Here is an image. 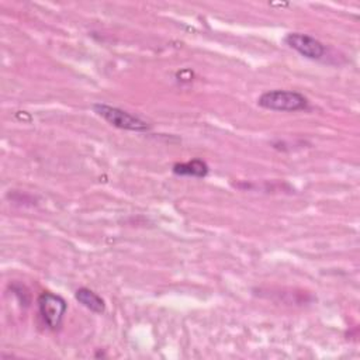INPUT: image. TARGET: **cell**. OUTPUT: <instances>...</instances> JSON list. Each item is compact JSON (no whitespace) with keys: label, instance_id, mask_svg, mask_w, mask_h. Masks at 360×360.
<instances>
[{"label":"cell","instance_id":"cell-2","mask_svg":"<svg viewBox=\"0 0 360 360\" xmlns=\"http://www.w3.org/2000/svg\"><path fill=\"white\" fill-rule=\"evenodd\" d=\"M93 110L97 115H100L103 120H105L112 127H117L120 129L132 131V132H143L149 129V125L146 121L141 120L139 117L121 110L118 107H112L104 103H96L93 105Z\"/></svg>","mask_w":360,"mask_h":360},{"label":"cell","instance_id":"cell-6","mask_svg":"<svg viewBox=\"0 0 360 360\" xmlns=\"http://www.w3.org/2000/svg\"><path fill=\"white\" fill-rule=\"evenodd\" d=\"M75 295H76V300L82 305H84L87 309H90L91 312H96V314L104 312L105 304H104L103 298L100 295H97L94 291L83 287V288H79Z\"/></svg>","mask_w":360,"mask_h":360},{"label":"cell","instance_id":"cell-3","mask_svg":"<svg viewBox=\"0 0 360 360\" xmlns=\"http://www.w3.org/2000/svg\"><path fill=\"white\" fill-rule=\"evenodd\" d=\"M38 309L44 322L51 329H58L63 321L68 305L60 295L52 292H42L38 297Z\"/></svg>","mask_w":360,"mask_h":360},{"label":"cell","instance_id":"cell-1","mask_svg":"<svg viewBox=\"0 0 360 360\" xmlns=\"http://www.w3.org/2000/svg\"><path fill=\"white\" fill-rule=\"evenodd\" d=\"M257 104L271 111H300L308 107V100L298 91L277 89L264 91L257 98Z\"/></svg>","mask_w":360,"mask_h":360},{"label":"cell","instance_id":"cell-5","mask_svg":"<svg viewBox=\"0 0 360 360\" xmlns=\"http://www.w3.org/2000/svg\"><path fill=\"white\" fill-rule=\"evenodd\" d=\"M173 173L177 176H190V177H204L208 173V166L201 159H193L186 163H176L173 166Z\"/></svg>","mask_w":360,"mask_h":360},{"label":"cell","instance_id":"cell-4","mask_svg":"<svg viewBox=\"0 0 360 360\" xmlns=\"http://www.w3.org/2000/svg\"><path fill=\"white\" fill-rule=\"evenodd\" d=\"M284 42L290 48L297 51L300 55H302L308 59H321L326 52V48L321 41H318L316 38H314L311 35L301 34V32L287 34L284 38Z\"/></svg>","mask_w":360,"mask_h":360}]
</instances>
